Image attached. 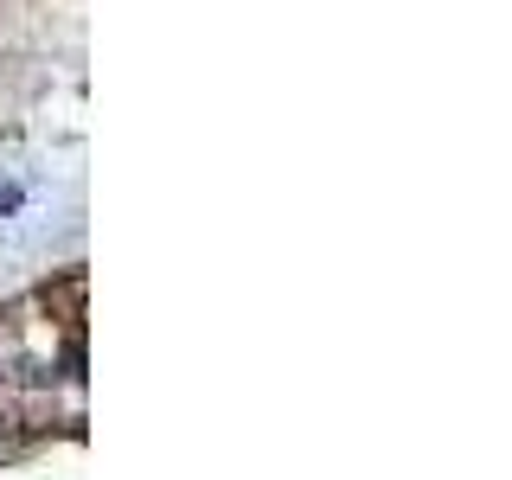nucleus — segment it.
Instances as JSON below:
<instances>
[{
  "label": "nucleus",
  "instance_id": "f257e3e1",
  "mask_svg": "<svg viewBox=\"0 0 512 480\" xmlns=\"http://www.w3.org/2000/svg\"><path fill=\"white\" fill-rule=\"evenodd\" d=\"M20 199H26L20 186H13V180H0V218H7V212H20Z\"/></svg>",
  "mask_w": 512,
  "mask_h": 480
}]
</instances>
